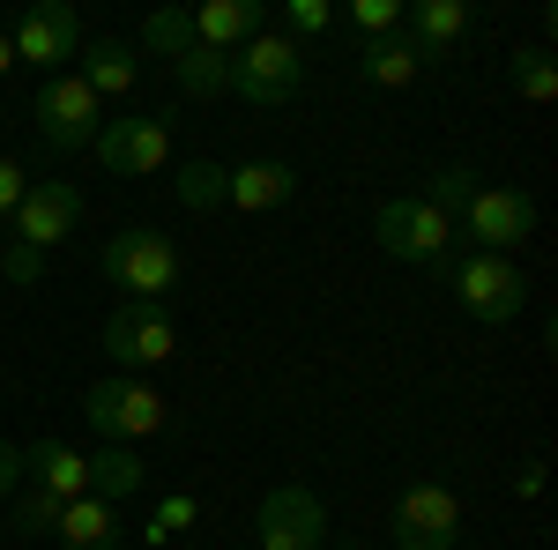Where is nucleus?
I'll return each instance as SVG.
<instances>
[{
    "instance_id": "obj_1",
    "label": "nucleus",
    "mask_w": 558,
    "mask_h": 550,
    "mask_svg": "<svg viewBox=\"0 0 558 550\" xmlns=\"http://www.w3.org/2000/svg\"><path fill=\"white\" fill-rule=\"evenodd\" d=\"M97 268H105L112 291H128V305H165L179 283V246L165 231H149V223H128V231L105 239Z\"/></svg>"
},
{
    "instance_id": "obj_2",
    "label": "nucleus",
    "mask_w": 558,
    "mask_h": 550,
    "mask_svg": "<svg viewBox=\"0 0 558 550\" xmlns=\"http://www.w3.org/2000/svg\"><path fill=\"white\" fill-rule=\"evenodd\" d=\"M439 268V283H447V297L470 313V320H484V328H499V320H514L521 305H529V283H521V268L507 254H447L432 260Z\"/></svg>"
},
{
    "instance_id": "obj_3",
    "label": "nucleus",
    "mask_w": 558,
    "mask_h": 550,
    "mask_svg": "<svg viewBox=\"0 0 558 550\" xmlns=\"http://www.w3.org/2000/svg\"><path fill=\"white\" fill-rule=\"evenodd\" d=\"M83 417L97 431V447H134V439L165 431V394L149 380H134V372H105V380H89Z\"/></svg>"
},
{
    "instance_id": "obj_4",
    "label": "nucleus",
    "mask_w": 558,
    "mask_h": 550,
    "mask_svg": "<svg viewBox=\"0 0 558 550\" xmlns=\"http://www.w3.org/2000/svg\"><path fill=\"white\" fill-rule=\"evenodd\" d=\"M305 83V45H291L283 30H260L231 52V97H246L254 112H276V105H291Z\"/></svg>"
},
{
    "instance_id": "obj_5",
    "label": "nucleus",
    "mask_w": 558,
    "mask_h": 550,
    "mask_svg": "<svg viewBox=\"0 0 558 550\" xmlns=\"http://www.w3.org/2000/svg\"><path fill=\"white\" fill-rule=\"evenodd\" d=\"M373 239H380V254L410 260V268H432V260L454 254V223L439 209H425L417 194H387L373 209Z\"/></svg>"
},
{
    "instance_id": "obj_6",
    "label": "nucleus",
    "mask_w": 558,
    "mask_h": 550,
    "mask_svg": "<svg viewBox=\"0 0 558 550\" xmlns=\"http://www.w3.org/2000/svg\"><path fill=\"white\" fill-rule=\"evenodd\" d=\"M462 239H470V254H507L536 239V194H521V186H476V201L462 216Z\"/></svg>"
},
{
    "instance_id": "obj_7",
    "label": "nucleus",
    "mask_w": 558,
    "mask_h": 550,
    "mask_svg": "<svg viewBox=\"0 0 558 550\" xmlns=\"http://www.w3.org/2000/svg\"><path fill=\"white\" fill-rule=\"evenodd\" d=\"M97 164L112 179H149L172 164V112H128L97 127Z\"/></svg>"
},
{
    "instance_id": "obj_8",
    "label": "nucleus",
    "mask_w": 558,
    "mask_h": 550,
    "mask_svg": "<svg viewBox=\"0 0 558 550\" xmlns=\"http://www.w3.org/2000/svg\"><path fill=\"white\" fill-rule=\"evenodd\" d=\"M97 127H105V105H97V89L83 83V75H45L38 83V142L45 149H89L97 142Z\"/></svg>"
},
{
    "instance_id": "obj_9",
    "label": "nucleus",
    "mask_w": 558,
    "mask_h": 550,
    "mask_svg": "<svg viewBox=\"0 0 558 550\" xmlns=\"http://www.w3.org/2000/svg\"><path fill=\"white\" fill-rule=\"evenodd\" d=\"M454 543H462V499L439 476H417L395 499V550H454Z\"/></svg>"
},
{
    "instance_id": "obj_10",
    "label": "nucleus",
    "mask_w": 558,
    "mask_h": 550,
    "mask_svg": "<svg viewBox=\"0 0 558 550\" xmlns=\"http://www.w3.org/2000/svg\"><path fill=\"white\" fill-rule=\"evenodd\" d=\"M179 350V328H172V313L165 305H120L112 320H105V357L120 365V372H157L165 357Z\"/></svg>"
},
{
    "instance_id": "obj_11",
    "label": "nucleus",
    "mask_w": 558,
    "mask_h": 550,
    "mask_svg": "<svg viewBox=\"0 0 558 550\" xmlns=\"http://www.w3.org/2000/svg\"><path fill=\"white\" fill-rule=\"evenodd\" d=\"M8 45H15V60H31V68H45V75H60V68L83 52V15H75L68 0H38V8L8 30Z\"/></svg>"
},
{
    "instance_id": "obj_12",
    "label": "nucleus",
    "mask_w": 558,
    "mask_h": 550,
    "mask_svg": "<svg viewBox=\"0 0 558 550\" xmlns=\"http://www.w3.org/2000/svg\"><path fill=\"white\" fill-rule=\"evenodd\" d=\"M15 246H31V254H45V246H60V239H75V223H83V186H68V179H38L23 201H15Z\"/></svg>"
},
{
    "instance_id": "obj_13",
    "label": "nucleus",
    "mask_w": 558,
    "mask_h": 550,
    "mask_svg": "<svg viewBox=\"0 0 558 550\" xmlns=\"http://www.w3.org/2000/svg\"><path fill=\"white\" fill-rule=\"evenodd\" d=\"M254 528H260V550H320V536H328V506H320L305 484H276V491L260 499Z\"/></svg>"
},
{
    "instance_id": "obj_14",
    "label": "nucleus",
    "mask_w": 558,
    "mask_h": 550,
    "mask_svg": "<svg viewBox=\"0 0 558 550\" xmlns=\"http://www.w3.org/2000/svg\"><path fill=\"white\" fill-rule=\"evenodd\" d=\"M402 38L425 52V68L454 60V45L470 38V0H417V8H402Z\"/></svg>"
},
{
    "instance_id": "obj_15",
    "label": "nucleus",
    "mask_w": 558,
    "mask_h": 550,
    "mask_svg": "<svg viewBox=\"0 0 558 550\" xmlns=\"http://www.w3.org/2000/svg\"><path fill=\"white\" fill-rule=\"evenodd\" d=\"M23 484H38L52 499H89V454L68 439H38L23 447Z\"/></svg>"
},
{
    "instance_id": "obj_16",
    "label": "nucleus",
    "mask_w": 558,
    "mask_h": 550,
    "mask_svg": "<svg viewBox=\"0 0 558 550\" xmlns=\"http://www.w3.org/2000/svg\"><path fill=\"white\" fill-rule=\"evenodd\" d=\"M260 30H268V8L260 0H202L194 8V45H209V52H239Z\"/></svg>"
},
{
    "instance_id": "obj_17",
    "label": "nucleus",
    "mask_w": 558,
    "mask_h": 550,
    "mask_svg": "<svg viewBox=\"0 0 558 550\" xmlns=\"http://www.w3.org/2000/svg\"><path fill=\"white\" fill-rule=\"evenodd\" d=\"M357 75L373 89H410L425 75V52L402 38V30H395V38H357Z\"/></svg>"
},
{
    "instance_id": "obj_18",
    "label": "nucleus",
    "mask_w": 558,
    "mask_h": 550,
    "mask_svg": "<svg viewBox=\"0 0 558 550\" xmlns=\"http://www.w3.org/2000/svg\"><path fill=\"white\" fill-rule=\"evenodd\" d=\"M75 60H83V83L97 89V105H105V97H134V83H142V60H134L128 38H97V45H83Z\"/></svg>"
},
{
    "instance_id": "obj_19",
    "label": "nucleus",
    "mask_w": 558,
    "mask_h": 550,
    "mask_svg": "<svg viewBox=\"0 0 558 550\" xmlns=\"http://www.w3.org/2000/svg\"><path fill=\"white\" fill-rule=\"evenodd\" d=\"M291 194H299V171H291V164H239V171H231V194H223V209L268 216V209H283Z\"/></svg>"
},
{
    "instance_id": "obj_20",
    "label": "nucleus",
    "mask_w": 558,
    "mask_h": 550,
    "mask_svg": "<svg viewBox=\"0 0 558 550\" xmlns=\"http://www.w3.org/2000/svg\"><path fill=\"white\" fill-rule=\"evenodd\" d=\"M52 536H60L68 550H120V521H112L105 499H68V513H60Z\"/></svg>"
},
{
    "instance_id": "obj_21",
    "label": "nucleus",
    "mask_w": 558,
    "mask_h": 550,
    "mask_svg": "<svg viewBox=\"0 0 558 550\" xmlns=\"http://www.w3.org/2000/svg\"><path fill=\"white\" fill-rule=\"evenodd\" d=\"M142 484H149V468H142L134 447H97V454H89V499L112 506V499H134Z\"/></svg>"
},
{
    "instance_id": "obj_22",
    "label": "nucleus",
    "mask_w": 558,
    "mask_h": 550,
    "mask_svg": "<svg viewBox=\"0 0 558 550\" xmlns=\"http://www.w3.org/2000/svg\"><path fill=\"white\" fill-rule=\"evenodd\" d=\"M179 201H186V209L194 216H209V209H223V194H231V171L216 164V157H194V164H179Z\"/></svg>"
},
{
    "instance_id": "obj_23",
    "label": "nucleus",
    "mask_w": 558,
    "mask_h": 550,
    "mask_svg": "<svg viewBox=\"0 0 558 550\" xmlns=\"http://www.w3.org/2000/svg\"><path fill=\"white\" fill-rule=\"evenodd\" d=\"M142 52L186 60V52H194V8H157V15L142 23Z\"/></svg>"
},
{
    "instance_id": "obj_24",
    "label": "nucleus",
    "mask_w": 558,
    "mask_h": 550,
    "mask_svg": "<svg viewBox=\"0 0 558 550\" xmlns=\"http://www.w3.org/2000/svg\"><path fill=\"white\" fill-rule=\"evenodd\" d=\"M172 75L186 97H223L231 89V52H209V45H194L186 60H172Z\"/></svg>"
},
{
    "instance_id": "obj_25",
    "label": "nucleus",
    "mask_w": 558,
    "mask_h": 550,
    "mask_svg": "<svg viewBox=\"0 0 558 550\" xmlns=\"http://www.w3.org/2000/svg\"><path fill=\"white\" fill-rule=\"evenodd\" d=\"M507 83H514V97H529V105H551L558 97V68L544 45H521L514 60H507Z\"/></svg>"
},
{
    "instance_id": "obj_26",
    "label": "nucleus",
    "mask_w": 558,
    "mask_h": 550,
    "mask_svg": "<svg viewBox=\"0 0 558 550\" xmlns=\"http://www.w3.org/2000/svg\"><path fill=\"white\" fill-rule=\"evenodd\" d=\"M417 201H425V209H439L447 223H454V216L476 201V171H470V164H439V171L425 179V194H417Z\"/></svg>"
},
{
    "instance_id": "obj_27",
    "label": "nucleus",
    "mask_w": 558,
    "mask_h": 550,
    "mask_svg": "<svg viewBox=\"0 0 558 550\" xmlns=\"http://www.w3.org/2000/svg\"><path fill=\"white\" fill-rule=\"evenodd\" d=\"M60 513H68V499H52L38 484H15V521H8V536H52Z\"/></svg>"
},
{
    "instance_id": "obj_28",
    "label": "nucleus",
    "mask_w": 558,
    "mask_h": 550,
    "mask_svg": "<svg viewBox=\"0 0 558 550\" xmlns=\"http://www.w3.org/2000/svg\"><path fill=\"white\" fill-rule=\"evenodd\" d=\"M276 30L291 45H305V38H320V30H336V8L328 0H283L276 8Z\"/></svg>"
},
{
    "instance_id": "obj_29",
    "label": "nucleus",
    "mask_w": 558,
    "mask_h": 550,
    "mask_svg": "<svg viewBox=\"0 0 558 550\" xmlns=\"http://www.w3.org/2000/svg\"><path fill=\"white\" fill-rule=\"evenodd\" d=\"M194 513H202V506H194V499H179V491H172V499H157L149 528H142V543H149V550H157V543H172L179 528H194Z\"/></svg>"
},
{
    "instance_id": "obj_30",
    "label": "nucleus",
    "mask_w": 558,
    "mask_h": 550,
    "mask_svg": "<svg viewBox=\"0 0 558 550\" xmlns=\"http://www.w3.org/2000/svg\"><path fill=\"white\" fill-rule=\"evenodd\" d=\"M350 23H357V38H395V30H402V8H395V0H357Z\"/></svg>"
},
{
    "instance_id": "obj_31",
    "label": "nucleus",
    "mask_w": 558,
    "mask_h": 550,
    "mask_svg": "<svg viewBox=\"0 0 558 550\" xmlns=\"http://www.w3.org/2000/svg\"><path fill=\"white\" fill-rule=\"evenodd\" d=\"M23 194H31V179H23V164H15V157H0V223L15 216V201H23Z\"/></svg>"
},
{
    "instance_id": "obj_32",
    "label": "nucleus",
    "mask_w": 558,
    "mask_h": 550,
    "mask_svg": "<svg viewBox=\"0 0 558 550\" xmlns=\"http://www.w3.org/2000/svg\"><path fill=\"white\" fill-rule=\"evenodd\" d=\"M0 268H8V283H38V276H45V254H31V246H8V254H0Z\"/></svg>"
},
{
    "instance_id": "obj_33",
    "label": "nucleus",
    "mask_w": 558,
    "mask_h": 550,
    "mask_svg": "<svg viewBox=\"0 0 558 550\" xmlns=\"http://www.w3.org/2000/svg\"><path fill=\"white\" fill-rule=\"evenodd\" d=\"M15 484H23V447L0 439V499H15Z\"/></svg>"
},
{
    "instance_id": "obj_34",
    "label": "nucleus",
    "mask_w": 558,
    "mask_h": 550,
    "mask_svg": "<svg viewBox=\"0 0 558 550\" xmlns=\"http://www.w3.org/2000/svg\"><path fill=\"white\" fill-rule=\"evenodd\" d=\"M8 68H15V45H8V30H0V75H8Z\"/></svg>"
},
{
    "instance_id": "obj_35",
    "label": "nucleus",
    "mask_w": 558,
    "mask_h": 550,
    "mask_svg": "<svg viewBox=\"0 0 558 550\" xmlns=\"http://www.w3.org/2000/svg\"><path fill=\"white\" fill-rule=\"evenodd\" d=\"M0 550H8V521H0Z\"/></svg>"
},
{
    "instance_id": "obj_36",
    "label": "nucleus",
    "mask_w": 558,
    "mask_h": 550,
    "mask_svg": "<svg viewBox=\"0 0 558 550\" xmlns=\"http://www.w3.org/2000/svg\"><path fill=\"white\" fill-rule=\"evenodd\" d=\"M246 550H260V543H246Z\"/></svg>"
},
{
    "instance_id": "obj_37",
    "label": "nucleus",
    "mask_w": 558,
    "mask_h": 550,
    "mask_svg": "<svg viewBox=\"0 0 558 550\" xmlns=\"http://www.w3.org/2000/svg\"><path fill=\"white\" fill-rule=\"evenodd\" d=\"M0 120H8V112H0Z\"/></svg>"
}]
</instances>
